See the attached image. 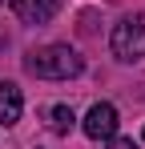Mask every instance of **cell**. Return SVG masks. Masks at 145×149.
Masks as SVG:
<instances>
[{"instance_id": "cell-1", "label": "cell", "mask_w": 145, "mask_h": 149, "mask_svg": "<svg viewBox=\"0 0 145 149\" xmlns=\"http://www.w3.org/2000/svg\"><path fill=\"white\" fill-rule=\"evenodd\" d=\"M24 69L40 81H69L85 69V56L72 45H45V49H32L24 56Z\"/></svg>"}, {"instance_id": "cell-2", "label": "cell", "mask_w": 145, "mask_h": 149, "mask_svg": "<svg viewBox=\"0 0 145 149\" xmlns=\"http://www.w3.org/2000/svg\"><path fill=\"white\" fill-rule=\"evenodd\" d=\"M109 45H113V56L125 61V65L141 61V56H145V12H129V16H121L117 24H113Z\"/></svg>"}, {"instance_id": "cell-3", "label": "cell", "mask_w": 145, "mask_h": 149, "mask_svg": "<svg viewBox=\"0 0 145 149\" xmlns=\"http://www.w3.org/2000/svg\"><path fill=\"white\" fill-rule=\"evenodd\" d=\"M117 109L109 105V101H97L93 109L85 113V121H81V129L93 137V141H109V137H117Z\"/></svg>"}, {"instance_id": "cell-4", "label": "cell", "mask_w": 145, "mask_h": 149, "mask_svg": "<svg viewBox=\"0 0 145 149\" xmlns=\"http://www.w3.org/2000/svg\"><path fill=\"white\" fill-rule=\"evenodd\" d=\"M65 0H12V12L20 16L24 24H48L56 12H61Z\"/></svg>"}, {"instance_id": "cell-5", "label": "cell", "mask_w": 145, "mask_h": 149, "mask_svg": "<svg viewBox=\"0 0 145 149\" xmlns=\"http://www.w3.org/2000/svg\"><path fill=\"white\" fill-rule=\"evenodd\" d=\"M20 113H24L20 85H16V81H0V121H4V125H16Z\"/></svg>"}, {"instance_id": "cell-6", "label": "cell", "mask_w": 145, "mask_h": 149, "mask_svg": "<svg viewBox=\"0 0 145 149\" xmlns=\"http://www.w3.org/2000/svg\"><path fill=\"white\" fill-rule=\"evenodd\" d=\"M48 125H52V133H72V125H77V113H72L69 105H52L48 109Z\"/></svg>"}, {"instance_id": "cell-7", "label": "cell", "mask_w": 145, "mask_h": 149, "mask_svg": "<svg viewBox=\"0 0 145 149\" xmlns=\"http://www.w3.org/2000/svg\"><path fill=\"white\" fill-rule=\"evenodd\" d=\"M109 149H141L133 137H109Z\"/></svg>"}, {"instance_id": "cell-8", "label": "cell", "mask_w": 145, "mask_h": 149, "mask_svg": "<svg viewBox=\"0 0 145 149\" xmlns=\"http://www.w3.org/2000/svg\"><path fill=\"white\" fill-rule=\"evenodd\" d=\"M141 141H145V133H141Z\"/></svg>"}, {"instance_id": "cell-9", "label": "cell", "mask_w": 145, "mask_h": 149, "mask_svg": "<svg viewBox=\"0 0 145 149\" xmlns=\"http://www.w3.org/2000/svg\"><path fill=\"white\" fill-rule=\"evenodd\" d=\"M0 4H4V0H0Z\"/></svg>"}]
</instances>
